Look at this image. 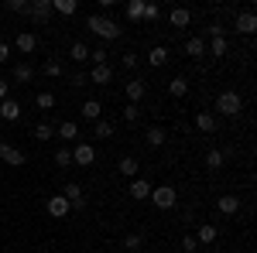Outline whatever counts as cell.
<instances>
[{
	"label": "cell",
	"instance_id": "1",
	"mask_svg": "<svg viewBox=\"0 0 257 253\" xmlns=\"http://www.w3.org/2000/svg\"><path fill=\"white\" fill-rule=\"evenodd\" d=\"M86 31H93V35H96V38H103V41H117L120 35H123L117 21L103 18V14H89V18H86Z\"/></svg>",
	"mask_w": 257,
	"mask_h": 253
},
{
	"label": "cell",
	"instance_id": "2",
	"mask_svg": "<svg viewBox=\"0 0 257 253\" xmlns=\"http://www.w3.org/2000/svg\"><path fill=\"white\" fill-rule=\"evenodd\" d=\"M216 110L223 117H240V110H243V99H240L237 89H223L216 96Z\"/></svg>",
	"mask_w": 257,
	"mask_h": 253
},
{
	"label": "cell",
	"instance_id": "3",
	"mask_svg": "<svg viewBox=\"0 0 257 253\" xmlns=\"http://www.w3.org/2000/svg\"><path fill=\"white\" fill-rule=\"evenodd\" d=\"M148 198L155 202V209H175V205H178V192L172 188V185H158V188H151Z\"/></svg>",
	"mask_w": 257,
	"mask_h": 253
},
{
	"label": "cell",
	"instance_id": "4",
	"mask_svg": "<svg viewBox=\"0 0 257 253\" xmlns=\"http://www.w3.org/2000/svg\"><path fill=\"white\" fill-rule=\"evenodd\" d=\"M62 195H65V202H69V209H72V212H82V209H86V192H82V185L72 181V185H65V188H62Z\"/></svg>",
	"mask_w": 257,
	"mask_h": 253
},
{
	"label": "cell",
	"instance_id": "5",
	"mask_svg": "<svg viewBox=\"0 0 257 253\" xmlns=\"http://www.w3.org/2000/svg\"><path fill=\"white\" fill-rule=\"evenodd\" d=\"M93 161H96V147H93V144H76V147H72V164L89 168Z\"/></svg>",
	"mask_w": 257,
	"mask_h": 253
},
{
	"label": "cell",
	"instance_id": "6",
	"mask_svg": "<svg viewBox=\"0 0 257 253\" xmlns=\"http://www.w3.org/2000/svg\"><path fill=\"white\" fill-rule=\"evenodd\" d=\"M45 209H48V215H52V219H65V215L72 212V209H69V202H65V195H52V198H48V202H45Z\"/></svg>",
	"mask_w": 257,
	"mask_h": 253
},
{
	"label": "cell",
	"instance_id": "7",
	"mask_svg": "<svg viewBox=\"0 0 257 253\" xmlns=\"http://www.w3.org/2000/svg\"><path fill=\"white\" fill-rule=\"evenodd\" d=\"M233 28H237V35H254V31H257L254 11H240L237 18H233Z\"/></svg>",
	"mask_w": 257,
	"mask_h": 253
},
{
	"label": "cell",
	"instance_id": "8",
	"mask_svg": "<svg viewBox=\"0 0 257 253\" xmlns=\"http://www.w3.org/2000/svg\"><path fill=\"white\" fill-rule=\"evenodd\" d=\"M28 14L38 21V24H41V21L48 24V14H52V0H31V4H28Z\"/></svg>",
	"mask_w": 257,
	"mask_h": 253
},
{
	"label": "cell",
	"instance_id": "9",
	"mask_svg": "<svg viewBox=\"0 0 257 253\" xmlns=\"http://www.w3.org/2000/svg\"><path fill=\"white\" fill-rule=\"evenodd\" d=\"M0 161H7V164H14V168H21V164H24V151H18V147H11L7 140H0Z\"/></svg>",
	"mask_w": 257,
	"mask_h": 253
},
{
	"label": "cell",
	"instance_id": "10",
	"mask_svg": "<svg viewBox=\"0 0 257 253\" xmlns=\"http://www.w3.org/2000/svg\"><path fill=\"white\" fill-rule=\"evenodd\" d=\"M151 188H155V185H151V181H148V178H134V181H131V188H127V192H131V198H134V202H144V198H148V195H151Z\"/></svg>",
	"mask_w": 257,
	"mask_h": 253
},
{
	"label": "cell",
	"instance_id": "11",
	"mask_svg": "<svg viewBox=\"0 0 257 253\" xmlns=\"http://www.w3.org/2000/svg\"><path fill=\"white\" fill-rule=\"evenodd\" d=\"M148 93V86H144V79H127V103H134L138 106L141 99Z\"/></svg>",
	"mask_w": 257,
	"mask_h": 253
},
{
	"label": "cell",
	"instance_id": "12",
	"mask_svg": "<svg viewBox=\"0 0 257 253\" xmlns=\"http://www.w3.org/2000/svg\"><path fill=\"white\" fill-rule=\"evenodd\" d=\"M0 120H7V123H14V120H21V103L18 99H4V103H0Z\"/></svg>",
	"mask_w": 257,
	"mask_h": 253
},
{
	"label": "cell",
	"instance_id": "13",
	"mask_svg": "<svg viewBox=\"0 0 257 253\" xmlns=\"http://www.w3.org/2000/svg\"><path fill=\"white\" fill-rule=\"evenodd\" d=\"M55 137H62V140L72 144V140L79 137V123H76V120H62L59 127H55Z\"/></svg>",
	"mask_w": 257,
	"mask_h": 253
},
{
	"label": "cell",
	"instance_id": "14",
	"mask_svg": "<svg viewBox=\"0 0 257 253\" xmlns=\"http://www.w3.org/2000/svg\"><path fill=\"white\" fill-rule=\"evenodd\" d=\"M216 209H219L223 215H237V212H240V195H219Z\"/></svg>",
	"mask_w": 257,
	"mask_h": 253
},
{
	"label": "cell",
	"instance_id": "15",
	"mask_svg": "<svg viewBox=\"0 0 257 253\" xmlns=\"http://www.w3.org/2000/svg\"><path fill=\"white\" fill-rule=\"evenodd\" d=\"M216 226H213V222H206V226H199V233H196V243L199 246H213V243H216Z\"/></svg>",
	"mask_w": 257,
	"mask_h": 253
},
{
	"label": "cell",
	"instance_id": "16",
	"mask_svg": "<svg viewBox=\"0 0 257 253\" xmlns=\"http://www.w3.org/2000/svg\"><path fill=\"white\" fill-rule=\"evenodd\" d=\"M79 113H82V120H93L96 123V120H103V106H99V99H86Z\"/></svg>",
	"mask_w": 257,
	"mask_h": 253
},
{
	"label": "cell",
	"instance_id": "17",
	"mask_svg": "<svg viewBox=\"0 0 257 253\" xmlns=\"http://www.w3.org/2000/svg\"><path fill=\"white\" fill-rule=\"evenodd\" d=\"M89 82H96V86H106V82H110V79H113V69H110V65H93V72H89Z\"/></svg>",
	"mask_w": 257,
	"mask_h": 253
},
{
	"label": "cell",
	"instance_id": "18",
	"mask_svg": "<svg viewBox=\"0 0 257 253\" xmlns=\"http://www.w3.org/2000/svg\"><path fill=\"white\" fill-rule=\"evenodd\" d=\"M165 62H168V48H165V45H155V48L148 52V65H151V69H161Z\"/></svg>",
	"mask_w": 257,
	"mask_h": 253
},
{
	"label": "cell",
	"instance_id": "19",
	"mask_svg": "<svg viewBox=\"0 0 257 253\" xmlns=\"http://www.w3.org/2000/svg\"><path fill=\"white\" fill-rule=\"evenodd\" d=\"M165 140H168V134H165L161 127H148V134H144V144H148L151 151H155V147H161Z\"/></svg>",
	"mask_w": 257,
	"mask_h": 253
},
{
	"label": "cell",
	"instance_id": "20",
	"mask_svg": "<svg viewBox=\"0 0 257 253\" xmlns=\"http://www.w3.org/2000/svg\"><path fill=\"white\" fill-rule=\"evenodd\" d=\"M185 55L189 59H202L206 55V38H189L185 41Z\"/></svg>",
	"mask_w": 257,
	"mask_h": 253
},
{
	"label": "cell",
	"instance_id": "21",
	"mask_svg": "<svg viewBox=\"0 0 257 253\" xmlns=\"http://www.w3.org/2000/svg\"><path fill=\"white\" fill-rule=\"evenodd\" d=\"M196 127L199 130H202V134H216V117H213V113H196Z\"/></svg>",
	"mask_w": 257,
	"mask_h": 253
},
{
	"label": "cell",
	"instance_id": "22",
	"mask_svg": "<svg viewBox=\"0 0 257 253\" xmlns=\"http://www.w3.org/2000/svg\"><path fill=\"white\" fill-rule=\"evenodd\" d=\"M138 168H141L138 157H120V164H117V171L123 178H138Z\"/></svg>",
	"mask_w": 257,
	"mask_h": 253
},
{
	"label": "cell",
	"instance_id": "23",
	"mask_svg": "<svg viewBox=\"0 0 257 253\" xmlns=\"http://www.w3.org/2000/svg\"><path fill=\"white\" fill-rule=\"evenodd\" d=\"M230 52V45H226V38H213L209 45H206V55H213V59H223Z\"/></svg>",
	"mask_w": 257,
	"mask_h": 253
},
{
	"label": "cell",
	"instance_id": "24",
	"mask_svg": "<svg viewBox=\"0 0 257 253\" xmlns=\"http://www.w3.org/2000/svg\"><path fill=\"white\" fill-rule=\"evenodd\" d=\"M35 48H38V38H35L31 31H21V35H18V52L28 55V52H35Z\"/></svg>",
	"mask_w": 257,
	"mask_h": 253
},
{
	"label": "cell",
	"instance_id": "25",
	"mask_svg": "<svg viewBox=\"0 0 257 253\" xmlns=\"http://www.w3.org/2000/svg\"><path fill=\"white\" fill-rule=\"evenodd\" d=\"M223 161H226L223 151H216V147H209V151H206V168H209V171H219V168H223Z\"/></svg>",
	"mask_w": 257,
	"mask_h": 253
},
{
	"label": "cell",
	"instance_id": "26",
	"mask_svg": "<svg viewBox=\"0 0 257 253\" xmlns=\"http://www.w3.org/2000/svg\"><path fill=\"white\" fill-rule=\"evenodd\" d=\"M168 21H172V28H189V21H192V14H189L185 7H175V11L168 14Z\"/></svg>",
	"mask_w": 257,
	"mask_h": 253
},
{
	"label": "cell",
	"instance_id": "27",
	"mask_svg": "<svg viewBox=\"0 0 257 253\" xmlns=\"http://www.w3.org/2000/svg\"><path fill=\"white\" fill-rule=\"evenodd\" d=\"M168 93H172V96H185V93H189V79L175 76L172 82H168Z\"/></svg>",
	"mask_w": 257,
	"mask_h": 253
},
{
	"label": "cell",
	"instance_id": "28",
	"mask_svg": "<svg viewBox=\"0 0 257 253\" xmlns=\"http://www.w3.org/2000/svg\"><path fill=\"white\" fill-rule=\"evenodd\" d=\"M127 18L134 21H144V0H127Z\"/></svg>",
	"mask_w": 257,
	"mask_h": 253
},
{
	"label": "cell",
	"instance_id": "29",
	"mask_svg": "<svg viewBox=\"0 0 257 253\" xmlns=\"http://www.w3.org/2000/svg\"><path fill=\"white\" fill-rule=\"evenodd\" d=\"M31 76H35V69L28 62H18L14 65V82H31Z\"/></svg>",
	"mask_w": 257,
	"mask_h": 253
},
{
	"label": "cell",
	"instance_id": "30",
	"mask_svg": "<svg viewBox=\"0 0 257 253\" xmlns=\"http://www.w3.org/2000/svg\"><path fill=\"white\" fill-rule=\"evenodd\" d=\"M93 137H99V140L113 137V123H110V120H96V123H93Z\"/></svg>",
	"mask_w": 257,
	"mask_h": 253
},
{
	"label": "cell",
	"instance_id": "31",
	"mask_svg": "<svg viewBox=\"0 0 257 253\" xmlns=\"http://www.w3.org/2000/svg\"><path fill=\"white\" fill-rule=\"evenodd\" d=\"M76 7H79L76 0H55V4H52V11H59V14H65V18H72Z\"/></svg>",
	"mask_w": 257,
	"mask_h": 253
},
{
	"label": "cell",
	"instance_id": "32",
	"mask_svg": "<svg viewBox=\"0 0 257 253\" xmlns=\"http://www.w3.org/2000/svg\"><path fill=\"white\" fill-rule=\"evenodd\" d=\"M52 137H55V127H52V123H38V127H35V140L45 144V140H52Z\"/></svg>",
	"mask_w": 257,
	"mask_h": 253
},
{
	"label": "cell",
	"instance_id": "33",
	"mask_svg": "<svg viewBox=\"0 0 257 253\" xmlns=\"http://www.w3.org/2000/svg\"><path fill=\"white\" fill-rule=\"evenodd\" d=\"M55 164L59 168H72V147H59L55 151Z\"/></svg>",
	"mask_w": 257,
	"mask_h": 253
},
{
	"label": "cell",
	"instance_id": "34",
	"mask_svg": "<svg viewBox=\"0 0 257 253\" xmlns=\"http://www.w3.org/2000/svg\"><path fill=\"white\" fill-rule=\"evenodd\" d=\"M35 106H38V110H45V113H48V110H52V106H55V96H52V93H38V96H35Z\"/></svg>",
	"mask_w": 257,
	"mask_h": 253
},
{
	"label": "cell",
	"instance_id": "35",
	"mask_svg": "<svg viewBox=\"0 0 257 253\" xmlns=\"http://www.w3.org/2000/svg\"><path fill=\"white\" fill-rule=\"evenodd\" d=\"M89 59V48L82 41H72V62H86Z\"/></svg>",
	"mask_w": 257,
	"mask_h": 253
},
{
	"label": "cell",
	"instance_id": "36",
	"mask_svg": "<svg viewBox=\"0 0 257 253\" xmlns=\"http://www.w3.org/2000/svg\"><path fill=\"white\" fill-rule=\"evenodd\" d=\"M4 7H7L11 14H28V0H7Z\"/></svg>",
	"mask_w": 257,
	"mask_h": 253
},
{
	"label": "cell",
	"instance_id": "37",
	"mask_svg": "<svg viewBox=\"0 0 257 253\" xmlns=\"http://www.w3.org/2000/svg\"><path fill=\"white\" fill-rule=\"evenodd\" d=\"M138 117H141V106L127 103V106H123V120H127V123H138Z\"/></svg>",
	"mask_w": 257,
	"mask_h": 253
},
{
	"label": "cell",
	"instance_id": "38",
	"mask_svg": "<svg viewBox=\"0 0 257 253\" xmlns=\"http://www.w3.org/2000/svg\"><path fill=\"white\" fill-rule=\"evenodd\" d=\"M123 246H127L123 253H138V250H141V236H138V233H131L127 239H123Z\"/></svg>",
	"mask_w": 257,
	"mask_h": 253
},
{
	"label": "cell",
	"instance_id": "39",
	"mask_svg": "<svg viewBox=\"0 0 257 253\" xmlns=\"http://www.w3.org/2000/svg\"><path fill=\"white\" fill-rule=\"evenodd\" d=\"M206 38L213 41V38H226V28H223V24H209V28H206Z\"/></svg>",
	"mask_w": 257,
	"mask_h": 253
},
{
	"label": "cell",
	"instance_id": "40",
	"mask_svg": "<svg viewBox=\"0 0 257 253\" xmlns=\"http://www.w3.org/2000/svg\"><path fill=\"white\" fill-rule=\"evenodd\" d=\"M158 18H161L158 4H144V21H158Z\"/></svg>",
	"mask_w": 257,
	"mask_h": 253
},
{
	"label": "cell",
	"instance_id": "41",
	"mask_svg": "<svg viewBox=\"0 0 257 253\" xmlns=\"http://www.w3.org/2000/svg\"><path fill=\"white\" fill-rule=\"evenodd\" d=\"M45 76H62V62L48 59V62H45Z\"/></svg>",
	"mask_w": 257,
	"mask_h": 253
},
{
	"label": "cell",
	"instance_id": "42",
	"mask_svg": "<svg viewBox=\"0 0 257 253\" xmlns=\"http://www.w3.org/2000/svg\"><path fill=\"white\" fill-rule=\"evenodd\" d=\"M182 250H185V253H196V250H199L196 236H182Z\"/></svg>",
	"mask_w": 257,
	"mask_h": 253
},
{
	"label": "cell",
	"instance_id": "43",
	"mask_svg": "<svg viewBox=\"0 0 257 253\" xmlns=\"http://www.w3.org/2000/svg\"><path fill=\"white\" fill-rule=\"evenodd\" d=\"M89 59L96 62V65H106V52H103V48H96V52H89Z\"/></svg>",
	"mask_w": 257,
	"mask_h": 253
},
{
	"label": "cell",
	"instance_id": "44",
	"mask_svg": "<svg viewBox=\"0 0 257 253\" xmlns=\"http://www.w3.org/2000/svg\"><path fill=\"white\" fill-rule=\"evenodd\" d=\"M138 65V55L134 52H123V69H134Z\"/></svg>",
	"mask_w": 257,
	"mask_h": 253
},
{
	"label": "cell",
	"instance_id": "45",
	"mask_svg": "<svg viewBox=\"0 0 257 253\" xmlns=\"http://www.w3.org/2000/svg\"><path fill=\"white\" fill-rule=\"evenodd\" d=\"M7 93H11V82H7V79H0V103L7 99Z\"/></svg>",
	"mask_w": 257,
	"mask_h": 253
},
{
	"label": "cell",
	"instance_id": "46",
	"mask_svg": "<svg viewBox=\"0 0 257 253\" xmlns=\"http://www.w3.org/2000/svg\"><path fill=\"white\" fill-rule=\"evenodd\" d=\"M89 79H86V72H79V76H72V86H86Z\"/></svg>",
	"mask_w": 257,
	"mask_h": 253
},
{
	"label": "cell",
	"instance_id": "47",
	"mask_svg": "<svg viewBox=\"0 0 257 253\" xmlns=\"http://www.w3.org/2000/svg\"><path fill=\"white\" fill-rule=\"evenodd\" d=\"M7 55H11V48H7V45H4V41H0V65H4V62H7Z\"/></svg>",
	"mask_w": 257,
	"mask_h": 253
}]
</instances>
